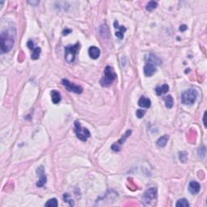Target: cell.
Listing matches in <instances>:
<instances>
[{"instance_id":"27","label":"cell","mask_w":207,"mask_h":207,"mask_svg":"<svg viewBox=\"0 0 207 207\" xmlns=\"http://www.w3.org/2000/svg\"><path fill=\"white\" fill-rule=\"evenodd\" d=\"M187 29H188V27L186 26L185 24H183V25H181V27H180V31L185 32Z\"/></svg>"},{"instance_id":"11","label":"cell","mask_w":207,"mask_h":207,"mask_svg":"<svg viewBox=\"0 0 207 207\" xmlns=\"http://www.w3.org/2000/svg\"><path fill=\"white\" fill-rule=\"evenodd\" d=\"M130 134H131V130H128L127 132L125 133V134L124 135V137H121V139L119 140L117 143H114V144L112 146V149H113V151H120V145L122 144V143H124L125 140L130 136Z\"/></svg>"},{"instance_id":"7","label":"cell","mask_w":207,"mask_h":207,"mask_svg":"<svg viewBox=\"0 0 207 207\" xmlns=\"http://www.w3.org/2000/svg\"><path fill=\"white\" fill-rule=\"evenodd\" d=\"M62 83H63V86H64V87L66 88V90L69 91V92H75L76 94H81L83 92V87H81V86L75 84L74 83L70 82V81L67 80H63Z\"/></svg>"},{"instance_id":"19","label":"cell","mask_w":207,"mask_h":207,"mask_svg":"<svg viewBox=\"0 0 207 207\" xmlns=\"http://www.w3.org/2000/svg\"><path fill=\"white\" fill-rule=\"evenodd\" d=\"M41 49L40 47H36L32 49V59L33 60H36L38 59L40 55H41Z\"/></svg>"},{"instance_id":"16","label":"cell","mask_w":207,"mask_h":207,"mask_svg":"<svg viewBox=\"0 0 207 207\" xmlns=\"http://www.w3.org/2000/svg\"><path fill=\"white\" fill-rule=\"evenodd\" d=\"M169 90V87L168 84H163L162 86H158L155 88V92L158 96H161L163 94H165Z\"/></svg>"},{"instance_id":"6","label":"cell","mask_w":207,"mask_h":207,"mask_svg":"<svg viewBox=\"0 0 207 207\" xmlns=\"http://www.w3.org/2000/svg\"><path fill=\"white\" fill-rule=\"evenodd\" d=\"M157 198V189L156 188H148L143 194V202L146 205H151V202H154V200Z\"/></svg>"},{"instance_id":"12","label":"cell","mask_w":207,"mask_h":207,"mask_svg":"<svg viewBox=\"0 0 207 207\" xmlns=\"http://www.w3.org/2000/svg\"><path fill=\"white\" fill-rule=\"evenodd\" d=\"M201 185L200 184L198 183L197 181H191L188 185V191L190 192L193 195H196L200 192Z\"/></svg>"},{"instance_id":"8","label":"cell","mask_w":207,"mask_h":207,"mask_svg":"<svg viewBox=\"0 0 207 207\" xmlns=\"http://www.w3.org/2000/svg\"><path fill=\"white\" fill-rule=\"evenodd\" d=\"M36 172L38 174L39 177H40L39 181L36 183V186L37 187H42L46 183V173H45V170H44L43 166H41L40 168H38L37 170H36Z\"/></svg>"},{"instance_id":"9","label":"cell","mask_w":207,"mask_h":207,"mask_svg":"<svg viewBox=\"0 0 207 207\" xmlns=\"http://www.w3.org/2000/svg\"><path fill=\"white\" fill-rule=\"evenodd\" d=\"M156 72V66L152 63H147L144 66V74L147 77H151Z\"/></svg>"},{"instance_id":"25","label":"cell","mask_w":207,"mask_h":207,"mask_svg":"<svg viewBox=\"0 0 207 207\" xmlns=\"http://www.w3.org/2000/svg\"><path fill=\"white\" fill-rule=\"evenodd\" d=\"M146 114V110H142V109H137L136 112V116L137 118H142Z\"/></svg>"},{"instance_id":"21","label":"cell","mask_w":207,"mask_h":207,"mask_svg":"<svg viewBox=\"0 0 207 207\" xmlns=\"http://www.w3.org/2000/svg\"><path fill=\"white\" fill-rule=\"evenodd\" d=\"M158 6V2H155V1H151L147 4L146 6V9L148 12H152L153 10H154Z\"/></svg>"},{"instance_id":"22","label":"cell","mask_w":207,"mask_h":207,"mask_svg":"<svg viewBox=\"0 0 207 207\" xmlns=\"http://www.w3.org/2000/svg\"><path fill=\"white\" fill-rule=\"evenodd\" d=\"M176 207H188L189 206V203L188 202V201L186 200L185 198H182L180 200L177 201V202L176 204Z\"/></svg>"},{"instance_id":"2","label":"cell","mask_w":207,"mask_h":207,"mask_svg":"<svg viewBox=\"0 0 207 207\" xmlns=\"http://www.w3.org/2000/svg\"><path fill=\"white\" fill-rule=\"evenodd\" d=\"M198 91L194 88H188L181 95V101L185 104L191 105L195 103L198 98Z\"/></svg>"},{"instance_id":"17","label":"cell","mask_w":207,"mask_h":207,"mask_svg":"<svg viewBox=\"0 0 207 207\" xmlns=\"http://www.w3.org/2000/svg\"><path fill=\"white\" fill-rule=\"evenodd\" d=\"M146 61H147V63H152V64H154L155 66L159 65V64L161 63V61L159 60L157 57L153 55V54H149V55L147 56V58H146Z\"/></svg>"},{"instance_id":"28","label":"cell","mask_w":207,"mask_h":207,"mask_svg":"<svg viewBox=\"0 0 207 207\" xmlns=\"http://www.w3.org/2000/svg\"><path fill=\"white\" fill-rule=\"evenodd\" d=\"M70 32H71V30H64V32H63V35H67V34H69Z\"/></svg>"},{"instance_id":"15","label":"cell","mask_w":207,"mask_h":207,"mask_svg":"<svg viewBox=\"0 0 207 207\" xmlns=\"http://www.w3.org/2000/svg\"><path fill=\"white\" fill-rule=\"evenodd\" d=\"M51 98H52V101H53V103L54 104H58L61 101V100H62V97H61L60 92H58V91H56V90H53V91L51 92Z\"/></svg>"},{"instance_id":"4","label":"cell","mask_w":207,"mask_h":207,"mask_svg":"<svg viewBox=\"0 0 207 207\" xmlns=\"http://www.w3.org/2000/svg\"><path fill=\"white\" fill-rule=\"evenodd\" d=\"M80 48V43L75 44L74 46H68L65 47V59L69 63H73L75 59V56Z\"/></svg>"},{"instance_id":"29","label":"cell","mask_w":207,"mask_h":207,"mask_svg":"<svg viewBox=\"0 0 207 207\" xmlns=\"http://www.w3.org/2000/svg\"><path fill=\"white\" fill-rule=\"evenodd\" d=\"M205 114H206V113L205 112V113H204V116H203V122H204V125H205V126H206V123H205Z\"/></svg>"},{"instance_id":"14","label":"cell","mask_w":207,"mask_h":207,"mask_svg":"<svg viewBox=\"0 0 207 207\" xmlns=\"http://www.w3.org/2000/svg\"><path fill=\"white\" fill-rule=\"evenodd\" d=\"M137 104H138V105H139L140 107H142V108H149L150 107H151V100L147 98V97H142L139 99Z\"/></svg>"},{"instance_id":"13","label":"cell","mask_w":207,"mask_h":207,"mask_svg":"<svg viewBox=\"0 0 207 207\" xmlns=\"http://www.w3.org/2000/svg\"><path fill=\"white\" fill-rule=\"evenodd\" d=\"M89 56L92 59H97L100 55V50L99 48H97L96 46H92L89 48Z\"/></svg>"},{"instance_id":"24","label":"cell","mask_w":207,"mask_h":207,"mask_svg":"<svg viewBox=\"0 0 207 207\" xmlns=\"http://www.w3.org/2000/svg\"><path fill=\"white\" fill-rule=\"evenodd\" d=\"M187 155L188 154H187L186 152H181L180 153V160L181 162H183V163H185L186 160H187V158H188Z\"/></svg>"},{"instance_id":"5","label":"cell","mask_w":207,"mask_h":207,"mask_svg":"<svg viewBox=\"0 0 207 207\" xmlns=\"http://www.w3.org/2000/svg\"><path fill=\"white\" fill-rule=\"evenodd\" d=\"M75 132L76 134V136L79 139H80L83 142H86L88 137H91L89 130L87 128H83L81 126L80 123L79 121H75Z\"/></svg>"},{"instance_id":"26","label":"cell","mask_w":207,"mask_h":207,"mask_svg":"<svg viewBox=\"0 0 207 207\" xmlns=\"http://www.w3.org/2000/svg\"><path fill=\"white\" fill-rule=\"evenodd\" d=\"M27 46H28V47H29L30 49H33L35 47H34V43L32 42V41H28V43H27Z\"/></svg>"},{"instance_id":"18","label":"cell","mask_w":207,"mask_h":207,"mask_svg":"<svg viewBox=\"0 0 207 207\" xmlns=\"http://www.w3.org/2000/svg\"><path fill=\"white\" fill-rule=\"evenodd\" d=\"M169 139V136L168 135H164L157 140V145L159 146V147H164L167 145V142L168 141Z\"/></svg>"},{"instance_id":"3","label":"cell","mask_w":207,"mask_h":207,"mask_svg":"<svg viewBox=\"0 0 207 207\" xmlns=\"http://www.w3.org/2000/svg\"><path fill=\"white\" fill-rule=\"evenodd\" d=\"M116 79H117V74L113 67L108 66L104 69V76L100 80V84L104 87H108Z\"/></svg>"},{"instance_id":"20","label":"cell","mask_w":207,"mask_h":207,"mask_svg":"<svg viewBox=\"0 0 207 207\" xmlns=\"http://www.w3.org/2000/svg\"><path fill=\"white\" fill-rule=\"evenodd\" d=\"M164 100H165V105L168 108H171L172 106H173V98L171 97V95H169L168 97H166L164 98Z\"/></svg>"},{"instance_id":"23","label":"cell","mask_w":207,"mask_h":207,"mask_svg":"<svg viewBox=\"0 0 207 207\" xmlns=\"http://www.w3.org/2000/svg\"><path fill=\"white\" fill-rule=\"evenodd\" d=\"M58 205V201L56 198H52L47 201V202L45 204V206L46 207H57Z\"/></svg>"},{"instance_id":"10","label":"cell","mask_w":207,"mask_h":207,"mask_svg":"<svg viewBox=\"0 0 207 207\" xmlns=\"http://www.w3.org/2000/svg\"><path fill=\"white\" fill-rule=\"evenodd\" d=\"M113 25H114V28H115V29H119L118 31H117L115 32V36H117V37H118L119 39H120V40L124 38V33L126 32V29H125L124 26H120V25H119V23H118L117 20H115V21H114Z\"/></svg>"},{"instance_id":"1","label":"cell","mask_w":207,"mask_h":207,"mask_svg":"<svg viewBox=\"0 0 207 207\" xmlns=\"http://www.w3.org/2000/svg\"><path fill=\"white\" fill-rule=\"evenodd\" d=\"M16 37V30L15 28H10L2 32L0 36V50L1 53L9 52L14 46Z\"/></svg>"}]
</instances>
